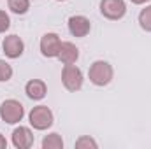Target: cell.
Here are the masks:
<instances>
[{
    "instance_id": "obj_18",
    "label": "cell",
    "mask_w": 151,
    "mask_h": 149,
    "mask_svg": "<svg viewBox=\"0 0 151 149\" xmlns=\"http://www.w3.org/2000/svg\"><path fill=\"white\" fill-rule=\"evenodd\" d=\"M7 148V140H5V137L0 133V149H5Z\"/></svg>"
},
{
    "instance_id": "obj_5",
    "label": "cell",
    "mask_w": 151,
    "mask_h": 149,
    "mask_svg": "<svg viewBox=\"0 0 151 149\" xmlns=\"http://www.w3.org/2000/svg\"><path fill=\"white\" fill-rule=\"evenodd\" d=\"M100 12L107 19H121L127 14V5L123 0H102L100 2Z\"/></svg>"
},
{
    "instance_id": "obj_19",
    "label": "cell",
    "mask_w": 151,
    "mask_h": 149,
    "mask_svg": "<svg viewBox=\"0 0 151 149\" xmlns=\"http://www.w3.org/2000/svg\"><path fill=\"white\" fill-rule=\"evenodd\" d=\"M132 4H137V5H141V4H146L148 0H130Z\"/></svg>"
},
{
    "instance_id": "obj_13",
    "label": "cell",
    "mask_w": 151,
    "mask_h": 149,
    "mask_svg": "<svg viewBox=\"0 0 151 149\" xmlns=\"http://www.w3.org/2000/svg\"><path fill=\"white\" fill-rule=\"evenodd\" d=\"M7 5L14 14H27L30 9V0H7Z\"/></svg>"
},
{
    "instance_id": "obj_1",
    "label": "cell",
    "mask_w": 151,
    "mask_h": 149,
    "mask_svg": "<svg viewBox=\"0 0 151 149\" xmlns=\"http://www.w3.org/2000/svg\"><path fill=\"white\" fill-rule=\"evenodd\" d=\"M113 74H114L113 67L107 62H102V60L91 63V67L88 70V77L95 86H107L113 81Z\"/></svg>"
},
{
    "instance_id": "obj_15",
    "label": "cell",
    "mask_w": 151,
    "mask_h": 149,
    "mask_svg": "<svg viewBox=\"0 0 151 149\" xmlns=\"http://www.w3.org/2000/svg\"><path fill=\"white\" fill-rule=\"evenodd\" d=\"M11 77H12V67L7 62L0 60V82H7Z\"/></svg>"
},
{
    "instance_id": "obj_11",
    "label": "cell",
    "mask_w": 151,
    "mask_h": 149,
    "mask_svg": "<svg viewBox=\"0 0 151 149\" xmlns=\"http://www.w3.org/2000/svg\"><path fill=\"white\" fill-rule=\"evenodd\" d=\"M25 93H27V97L32 98V100H42V98L46 97V93H47L46 82L40 81V79H32V81H28L27 86H25Z\"/></svg>"
},
{
    "instance_id": "obj_12",
    "label": "cell",
    "mask_w": 151,
    "mask_h": 149,
    "mask_svg": "<svg viewBox=\"0 0 151 149\" xmlns=\"http://www.w3.org/2000/svg\"><path fill=\"white\" fill-rule=\"evenodd\" d=\"M62 148H63V140H62V135H58V133H49L42 140V149H62Z\"/></svg>"
},
{
    "instance_id": "obj_20",
    "label": "cell",
    "mask_w": 151,
    "mask_h": 149,
    "mask_svg": "<svg viewBox=\"0 0 151 149\" xmlns=\"http://www.w3.org/2000/svg\"><path fill=\"white\" fill-rule=\"evenodd\" d=\"M58 2H65V0H58Z\"/></svg>"
},
{
    "instance_id": "obj_17",
    "label": "cell",
    "mask_w": 151,
    "mask_h": 149,
    "mask_svg": "<svg viewBox=\"0 0 151 149\" xmlns=\"http://www.w3.org/2000/svg\"><path fill=\"white\" fill-rule=\"evenodd\" d=\"M9 27H11L9 14L5 11H0V34H4L5 30H9Z\"/></svg>"
},
{
    "instance_id": "obj_3",
    "label": "cell",
    "mask_w": 151,
    "mask_h": 149,
    "mask_svg": "<svg viewBox=\"0 0 151 149\" xmlns=\"http://www.w3.org/2000/svg\"><path fill=\"white\" fill-rule=\"evenodd\" d=\"M28 119H30V125L35 130H47L53 125V121H55L53 112H51V109L47 105H37V107H34L30 111V114H28Z\"/></svg>"
},
{
    "instance_id": "obj_6",
    "label": "cell",
    "mask_w": 151,
    "mask_h": 149,
    "mask_svg": "<svg viewBox=\"0 0 151 149\" xmlns=\"http://www.w3.org/2000/svg\"><path fill=\"white\" fill-rule=\"evenodd\" d=\"M62 40L56 34H44L40 39V53L46 58H58Z\"/></svg>"
},
{
    "instance_id": "obj_8",
    "label": "cell",
    "mask_w": 151,
    "mask_h": 149,
    "mask_svg": "<svg viewBox=\"0 0 151 149\" xmlns=\"http://www.w3.org/2000/svg\"><path fill=\"white\" fill-rule=\"evenodd\" d=\"M91 23L86 16H70L69 18V32L74 37H86L90 34Z\"/></svg>"
},
{
    "instance_id": "obj_14",
    "label": "cell",
    "mask_w": 151,
    "mask_h": 149,
    "mask_svg": "<svg viewBox=\"0 0 151 149\" xmlns=\"http://www.w3.org/2000/svg\"><path fill=\"white\" fill-rule=\"evenodd\" d=\"M139 25L142 30L151 32V5H148L146 9H142L139 12Z\"/></svg>"
},
{
    "instance_id": "obj_4",
    "label": "cell",
    "mask_w": 151,
    "mask_h": 149,
    "mask_svg": "<svg viewBox=\"0 0 151 149\" xmlns=\"http://www.w3.org/2000/svg\"><path fill=\"white\" fill-rule=\"evenodd\" d=\"M62 82L69 91H79L83 88V72H81V69H77L74 63L65 65L63 70H62Z\"/></svg>"
},
{
    "instance_id": "obj_9",
    "label": "cell",
    "mask_w": 151,
    "mask_h": 149,
    "mask_svg": "<svg viewBox=\"0 0 151 149\" xmlns=\"http://www.w3.org/2000/svg\"><path fill=\"white\" fill-rule=\"evenodd\" d=\"M12 144L18 149H30L34 146V133L27 126H19L12 132Z\"/></svg>"
},
{
    "instance_id": "obj_2",
    "label": "cell",
    "mask_w": 151,
    "mask_h": 149,
    "mask_svg": "<svg viewBox=\"0 0 151 149\" xmlns=\"http://www.w3.org/2000/svg\"><path fill=\"white\" fill-rule=\"evenodd\" d=\"M23 116H25V107L21 105V102L12 100V98L2 102V105H0V117H2V121H5L7 125H16V123H19V121L23 119Z\"/></svg>"
},
{
    "instance_id": "obj_16",
    "label": "cell",
    "mask_w": 151,
    "mask_h": 149,
    "mask_svg": "<svg viewBox=\"0 0 151 149\" xmlns=\"http://www.w3.org/2000/svg\"><path fill=\"white\" fill-rule=\"evenodd\" d=\"M76 148L77 149H95L97 148V142L91 139V137H81V139H77L76 140Z\"/></svg>"
},
{
    "instance_id": "obj_7",
    "label": "cell",
    "mask_w": 151,
    "mask_h": 149,
    "mask_svg": "<svg viewBox=\"0 0 151 149\" xmlns=\"http://www.w3.org/2000/svg\"><path fill=\"white\" fill-rule=\"evenodd\" d=\"M2 47H4L5 56L12 58V60L19 58L23 54V51H25V44H23V40L18 35H7L4 39V42H2Z\"/></svg>"
},
{
    "instance_id": "obj_10",
    "label": "cell",
    "mask_w": 151,
    "mask_h": 149,
    "mask_svg": "<svg viewBox=\"0 0 151 149\" xmlns=\"http://www.w3.org/2000/svg\"><path fill=\"white\" fill-rule=\"evenodd\" d=\"M77 58H79V49L76 47V44L62 42V47H60V53H58V60L63 65H72V63L77 62Z\"/></svg>"
}]
</instances>
